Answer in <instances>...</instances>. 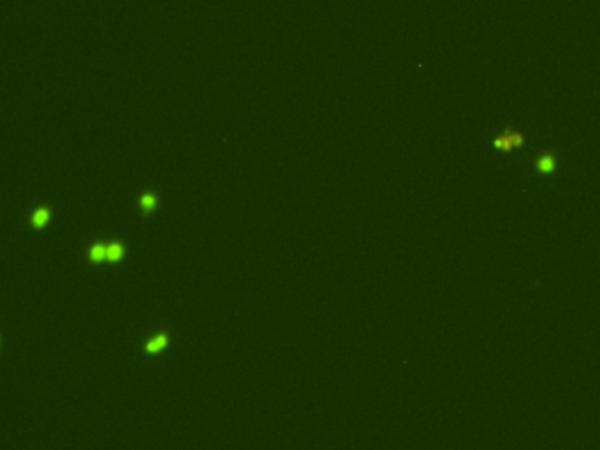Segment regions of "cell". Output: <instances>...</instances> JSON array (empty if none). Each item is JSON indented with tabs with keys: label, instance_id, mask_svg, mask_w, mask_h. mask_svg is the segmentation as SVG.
I'll list each match as a JSON object with an SVG mask.
<instances>
[{
	"label": "cell",
	"instance_id": "obj_1",
	"mask_svg": "<svg viewBox=\"0 0 600 450\" xmlns=\"http://www.w3.org/2000/svg\"><path fill=\"white\" fill-rule=\"evenodd\" d=\"M525 144H526L525 134L509 125L504 127L498 134L493 135V139H491V146L498 153H512L516 152V150H521Z\"/></svg>",
	"mask_w": 600,
	"mask_h": 450
},
{
	"label": "cell",
	"instance_id": "obj_2",
	"mask_svg": "<svg viewBox=\"0 0 600 450\" xmlns=\"http://www.w3.org/2000/svg\"><path fill=\"white\" fill-rule=\"evenodd\" d=\"M560 167V160L556 157V153L551 152V150H545V152H541L535 159H533V171L537 176H542V178H547V176H553Z\"/></svg>",
	"mask_w": 600,
	"mask_h": 450
},
{
	"label": "cell",
	"instance_id": "obj_3",
	"mask_svg": "<svg viewBox=\"0 0 600 450\" xmlns=\"http://www.w3.org/2000/svg\"><path fill=\"white\" fill-rule=\"evenodd\" d=\"M166 341H168V338L164 336V334H160V336H157L155 340H151L150 343H148L146 350L148 352H157V350H160L164 345H166Z\"/></svg>",
	"mask_w": 600,
	"mask_h": 450
},
{
	"label": "cell",
	"instance_id": "obj_4",
	"mask_svg": "<svg viewBox=\"0 0 600 450\" xmlns=\"http://www.w3.org/2000/svg\"><path fill=\"white\" fill-rule=\"evenodd\" d=\"M122 252H123V250L114 244V246H109V248H106V257H108V259H113V261H116V259H120V257H122Z\"/></svg>",
	"mask_w": 600,
	"mask_h": 450
},
{
	"label": "cell",
	"instance_id": "obj_5",
	"mask_svg": "<svg viewBox=\"0 0 600 450\" xmlns=\"http://www.w3.org/2000/svg\"><path fill=\"white\" fill-rule=\"evenodd\" d=\"M48 220V211L46 210H39L34 215V223L35 225H42V223Z\"/></svg>",
	"mask_w": 600,
	"mask_h": 450
},
{
	"label": "cell",
	"instance_id": "obj_6",
	"mask_svg": "<svg viewBox=\"0 0 600 450\" xmlns=\"http://www.w3.org/2000/svg\"><path fill=\"white\" fill-rule=\"evenodd\" d=\"M90 257H92L93 261H101V259H104V257H106V248H102V246H95V248L92 250V253H90Z\"/></svg>",
	"mask_w": 600,
	"mask_h": 450
},
{
	"label": "cell",
	"instance_id": "obj_7",
	"mask_svg": "<svg viewBox=\"0 0 600 450\" xmlns=\"http://www.w3.org/2000/svg\"><path fill=\"white\" fill-rule=\"evenodd\" d=\"M141 202H143V206L146 208V210H150V208L155 206V197H153V195H144V197L141 199Z\"/></svg>",
	"mask_w": 600,
	"mask_h": 450
}]
</instances>
